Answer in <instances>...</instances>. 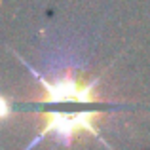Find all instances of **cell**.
<instances>
[{
	"mask_svg": "<svg viewBox=\"0 0 150 150\" xmlns=\"http://www.w3.org/2000/svg\"><path fill=\"white\" fill-rule=\"evenodd\" d=\"M8 112H10V108H8V103H6V99H2V118H6Z\"/></svg>",
	"mask_w": 150,
	"mask_h": 150,
	"instance_id": "cell-3",
	"label": "cell"
},
{
	"mask_svg": "<svg viewBox=\"0 0 150 150\" xmlns=\"http://www.w3.org/2000/svg\"><path fill=\"white\" fill-rule=\"evenodd\" d=\"M97 112H48L44 114V129L42 135H53L57 141L69 143L80 131H89L97 135L95 120Z\"/></svg>",
	"mask_w": 150,
	"mask_h": 150,
	"instance_id": "cell-1",
	"label": "cell"
},
{
	"mask_svg": "<svg viewBox=\"0 0 150 150\" xmlns=\"http://www.w3.org/2000/svg\"><path fill=\"white\" fill-rule=\"evenodd\" d=\"M44 86V99L48 103H67V101H78V103H93L97 101V95L93 91L91 84H84L74 78H59L57 82H46L40 78Z\"/></svg>",
	"mask_w": 150,
	"mask_h": 150,
	"instance_id": "cell-2",
	"label": "cell"
}]
</instances>
